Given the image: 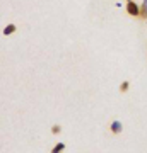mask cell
Segmentation results:
<instances>
[{
    "label": "cell",
    "mask_w": 147,
    "mask_h": 153,
    "mask_svg": "<svg viewBox=\"0 0 147 153\" xmlns=\"http://www.w3.org/2000/svg\"><path fill=\"white\" fill-rule=\"evenodd\" d=\"M128 14H132V16H137L139 14V7H137V4H133V2H128Z\"/></svg>",
    "instance_id": "6da1fadb"
},
{
    "label": "cell",
    "mask_w": 147,
    "mask_h": 153,
    "mask_svg": "<svg viewBox=\"0 0 147 153\" xmlns=\"http://www.w3.org/2000/svg\"><path fill=\"white\" fill-rule=\"evenodd\" d=\"M111 131L113 133H120L121 131V123L120 121H115L113 124H111Z\"/></svg>",
    "instance_id": "7a4b0ae2"
},
{
    "label": "cell",
    "mask_w": 147,
    "mask_h": 153,
    "mask_svg": "<svg viewBox=\"0 0 147 153\" xmlns=\"http://www.w3.org/2000/svg\"><path fill=\"white\" fill-rule=\"evenodd\" d=\"M14 31H16V26H14V24H9V26L4 29V34H5V36H9V34H12Z\"/></svg>",
    "instance_id": "3957f363"
},
{
    "label": "cell",
    "mask_w": 147,
    "mask_h": 153,
    "mask_svg": "<svg viewBox=\"0 0 147 153\" xmlns=\"http://www.w3.org/2000/svg\"><path fill=\"white\" fill-rule=\"evenodd\" d=\"M63 148H65V145H63V143H58V145L51 150V153H62L63 152Z\"/></svg>",
    "instance_id": "277c9868"
},
{
    "label": "cell",
    "mask_w": 147,
    "mask_h": 153,
    "mask_svg": "<svg viewBox=\"0 0 147 153\" xmlns=\"http://www.w3.org/2000/svg\"><path fill=\"white\" fill-rule=\"evenodd\" d=\"M58 131H60V128H58V126H53V133H55V134H57Z\"/></svg>",
    "instance_id": "5b68a950"
},
{
    "label": "cell",
    "mask_w": 147,
    "mask_h": 153,
    "mask_svg": "<svg viewBox=\"0 0 147 153\" xmlns=\"http://www.w3.org/2000/svg\"><path fill=\"white\" fill-rule=\"evenodd\" d=\"M128 2H132V0H128Z\"/></svg>",
    "instance_id": "8992f818"
}]
</instances>
